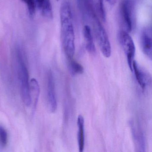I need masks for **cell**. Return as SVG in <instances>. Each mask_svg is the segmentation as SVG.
Returning <instances> with one entry per match:
<instances>
[{"label": "cell", "mask_w": 152, "mask_h": 152, "mask_svg": "<svg viewBox=\"0 0 152 152\" xmlns=\"http://www.w3.org/2000/svg\"><path fill=\"white\" fill-rule=\"evenodd\" d=\"M60 19L63 49L67 58H72L75 50V34L72 7L67 1H64L61 5Z\"/></svg>", "instance_id": "6da1fadb"}, {"label": "cell", "mask_w": 152, "mask_h": 152, "mask_svg": "<svg viewBox=\"0 0 152 152\" xmlns=\"http://www.w3.org/2000/svg\"><path fill=\"white\" fill-rule=\"evenodd\" d=\"M16 59L17 70L20 83L21 95L25 104L29 107L32 103L30 94L29 72L23 53L19 49L17 50Z\"/></svg>", "instance_id": "7a4b0ae2"}, {"label": "cell", "mask_w": 152, "mask_h": 152, "mask_svg": "<svg viewBox=\"0 0 152 152\" xmlns=\"http://www.w3.org/2000/svg\"><path fill=\"white\" fill-rule=\"evenodd\" d=\"M120 13L126 31L132 32L136 26V2L135 0H121Z\"/></svg>", "instance_id": "3957f363"}, {"label": "cell", "mask_w": 152, "mask_h": 152, "mask_svg": "<svg viewBox=\"0 0 152 152\" xmlns=\"http://www.w3.org/2000/svg\"><path fill=\"white\" fill-rule=\"evenodd\" d=\"M95 35L100 50L104 56L109 58L112 54V48L108 35L96 16L92 19Z\"/></svg>", "instance_id": "277c9868"}, {"label": "cell", "mask_w": 152, "mask_h": 152, "mask_svg": "<svg viewBox=\"0 0 152 152\" xmlns=\"http://www.w3.org/2000/svg\"><path fill=\"white\" fill-rule=\"evenodd\" d=\"M118 38L120 44L127 56L129 67L132 71V62L136 52L134 42L129 33L125 31H121L119 32Z\"/></svg>", "instance_id": "5b68a950"}, {"label": "cell", "mask_w": 152, "mask_h": 152, "mask_svg": "<svg viewBox=\"0 0 152 152\" xmlns=\"http://www.w3.org/2000/svg\"><path fill=\"white\" fill-rule=\"evenodd\" d=\"M47 99L49 110L51 113L56 112L57 107L55 80L51 71L48 73L47 84Z\"/></svg>", "instance_id": "8992f818"}, {"label": "cell", "mask_w": 152, "mask_h": 152, "mask_svg": "<svg viewBox=\"0 0 152 152\" xmlns=\"http://www.w3.org/2000/svg\"><path fill=\"white\" fill-rule=\"evenodd\" d=\"M140 45L144 54L152 60V31L150 26H146L142 30L140 35Z\"/></svg>", "instance_id": "52a82bcc"}, {"label": "cell", "mask_w": 152, "mask_h": 152, "mask_svg": "<svg viewBox=\"0 0 152 152\" xmlns=\"http://www.w3.org/2000/svg\"><path fill=\"white\" fill-rule=\"evenodd\" d=\"M132 71H134L136 79L142 88L145 89L151 84V77L150 75L139 65L135 60L132 64Z\"/></svg>", "instance_id": "ba28073f"}, {"label": "cell", "mask_w": 152, "mask_h": 152, "mask_svg": "<svg viewBox=\"0 0 152 152\" xmlns=\"http://www.w3.org/2000/svg\"><path fill=\"white\" fill-rule=\"evenodd\" d=\"M83 34L86 50L91 54H95L96 52V48L91 33V29L89 26H84L83 29Z\"/></svg>", "instance_id": "9c48e42d"}, {"label": "cell", "mask_w": 152, "mask_h": 152, "mask_svg": "<svg viewBox=\"0 0 152 152\" xmlns=\"http://www.w3.org/2000/svg\"><path fill=\"white\" fill-rule=\"evenodd\" d=\"M130 124L133 138L135 142L137 143L139 149H140V151H145L144 149L145 148V144L144 137L141 130L138 128V127H137V125L134 124L133 122H131Z\"/></svg>", "instance_id": "30bf717a"}, {"label": "cell", "mask_w": 152, "mask_h": 152, "mask_svg": "<svg viewBox=\"0 0 152 152\" xmlns=\"http://www.w3.org/2000/svg\"><path fill=\"white\" fill-rule=\"evenodd\" d=\"M84 118L82 115H79L77 119L78 127V141L79 151L83 152L84 150L85 139L84 133Z\"/></svg>", "instance_id": "8fae6325"}, {"label": "cell", "mask_w": 152, "mask_h": 152, "mask_svg": "<svg viewBox=\"0 0 152 152\" xmlns=\"http://www.w3.org/2000/svg\"><path fill=\"white\" fill-rule=\"evenodd\" d=\"M30 94L31 98L33 97L34 101V107H36L39 96L40 88L38 82L34 78L31 80L30 82Z\"/></svg>", "instance_id": "7c38bea8"}, {"label": "cell", "mask_w": 152, "mask_h": 152, "mask_svg": "<svg viewBox=\"0 0 152 152\" xmlns=\"http://www.w3.org/2000/svg\"><path fill=\"white\" fill-rule=\"evenodd\" d=\"M68 60L69 70L73 74H80L83 73V67L80 64L72 58H68Z\"/></svg>", "instance_id": "4fadbf2b"}, {"label": "cell", "mask_w": 152, "mask_h": 152, "mask_svg": "<svg viewBox=\"0 0 152 152\" xmlns=\"http://www.w3.org/2000/svg\"><path fill=\"white\" fill-rule=\"evenodd\" d=\"M8 142V134L7 130L0 125V147L5 148Z\"/></svg>", "instance_id": "5bb4252c"}, {"label": "cell", "mask_w": 152, "mask_h": 152, "mask_svg": "<svg viewBox=\"0 0 152 152\" xmlns=\"http://www.w3.org/2000/svg\"><path fill=\"white\" fill-rule=\"evenodd\" d=\"M27 6L30 17L33 18L35 15L36 5L35 0H21Z\"/></svg>", "instance_id": "9a60e30c"}, {"label": "cell", "mask_w": 152, "mask_h": 152, "mask_svg": "<svg viewBox=\"0 0 152 152\" xmlns=\"http://www.w3.org/2000/svg\"><path fill=\"white\" fill-rule=\"evenodd\" d=\"M99 8L101 18L104 22L106 20L105 10L104 7V0H98Z\"/></svg>", "instance_id": "2e32d148"}, {"label": "cell", "mask_w": 152, "mask_h": 152, "mask_svg": "<svg viewBox=\"0 0 152 152\" xmlns=\"http://www.w3.org/2000/svg\"><path fill=\"white\" fill-rule=\"evenodd\" d=\"M35 2H36V6L40 10L42 4L46 0H35Z\"/></svg>", "instance_id": "e0dca14e"}, {"label": "cell", "mask_w": 152, "mask_h": 152, "mask_svg": "<svg viewBox=\"0 0 152 152\" xmlns=\"http://www.w3.org/2000/svg\"><path fill=\"white\" fill-rule=\"evenodd\" d=\"M105 1L108 4L112 5V6L115 5L116 1H117V0H105Z\"/></svg>", "instance_id": "ac0fdd59"}, {"label": "cell", "mask_w": 152, "mask_h": 152, "mask_svg": "<svg viewBox=\"0 0 152 152\" xmlns=\"http://www.w3.org/2000/svg\"><path fill=\"white\" fill-rule=\"evenodd\" d=\"M57 1H58V0H57Z\"/></svg>", "instance_id": "d6986e66"}]
</instances>
